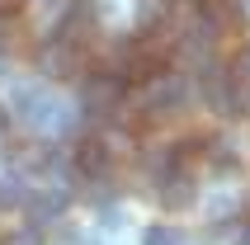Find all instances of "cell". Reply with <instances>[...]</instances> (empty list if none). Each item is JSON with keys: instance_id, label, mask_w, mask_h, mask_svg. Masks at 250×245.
Segmentation results:
<instances>
[{"instance_id": "cell-4", "label": "cell", "mask_w": 250, "mask_h": 245, "mask_svg": "<svg viewBox=\"0 0 250 245\" xmlns=\"http://www.w3.org/2000/svg\"><path fill=\"white\" fill-rule=\"evenodd\" d=\"M146 85V95H142V109H146V118L161 122V118H175V113L184 109V99H189V85H184V76H175V71H156Z\"/></svg>"}, {"instance_id": "cell-7", "label": "cell", "mask_w": 250, "mask_h": 245, "mask_svg": "<svg viewBox=\"0 0 250 245\" xmlns=\"http://www.w3.org/2000/svg\"><path fill=\"white\" fill-rule=\"evenodd\" d=\"M24 212H28L33 226H52V222L66 212V189H62V184H42L38 193L24 198Z\"/></svg>"}, {"instance_id": "cell-14", "label": "cell", "mask_w": 250, "mask_h": 245, "mask_svg": "<svg viewBox=\"0 0 250 245\" xmlns=\"http://www.w3.org/2000/svg\"><path fill=\"white\" fill-rule=\"evenodd\" d=\"M19 10H24V0H0V19H14Z\"/></svg>"}, {"instance_id": "cell-17", "label": "cell", "mask_w": 250, "mask_h": 245, "mask_svg": "<svg viewBox=\"0 0 250 245\" xmlns=\"http://www.w3.org/2000/svg\"><path fill=\"white\" fill-rule=\"evenodd\" d=\"M0 71H5V57H0Z\"/></svg>"}, {"instance_id": "cell-13", "label": "cell", "mask_w": 250, "mask_h": 245, "mask_svg": "<svg viewBox=\"0 0 250 245\" xmlns=\"http://www.w3.org/2000/svg\"><path fill=\"white\" fill-rule=\"evenodd\" d=\"M227 71H231L236 81H246V85H250V47H241V52H236V61H231Z\"/></svg>"}, {"instance_id": "cell-16", "label": "cell", "mask_w": 250, "mask_h": 245, "mask_svg": "<svg viewBox=\"0 0 250 245\" xmlns=\"http://www.w3.org/2000/svg\"><path fill=\"white\" fill-rule=\"evenodd\" d=\"M5 245H28V236H10V241H5Z\"/></svg>"}, {"instance_id": "cell-12", "label": "cell", "mask_w": 250, "mask_h": 245, "mask_svg": "<svg viewBox=\"0 0 250 245\" xmlns=\"http://www.w3.org/2000/svg\"><path fill=\"white\" fill-rule=\"evenodd\" d=\"M142 245H189V236L184 231H175V226H146V236H142Z\"/></svg>"}, {"instance_id": "cell-15", "label": "cell", "mask_w": 250, "mask_h": 245, "mask_svg": "<svg viewBox=\"0 0 250 245\" xmlns=\"http://www.w3.org/2000/svg\"><path fill=\"white\" fill-rule=\"evenodd\" d=\"M5 127H10V113H5V104H0V142H5Z\"/></svg>"}, {"instance_id": "cell-6", "label": "cell", "mask_w": 250, "mask_h": 245, "mask_svg": "<svg viewBox=\"0 0 250 245\" xmlns=\"http://www.w3.org/2000/svg\"><path fill=\"white\" fill-rule=\"evenodd\" d=\"M156 198H161V207L166 212H184V207H194L198 198V184H194V170L180 161H170L161 175H156Z\"/></svg>"}, {"instance_id": "cell-10", "label": "cell", "mask_w": 250, "mask_h": 245, "mask_svg": "<svg viewBox=\"0 0 250 245\" xmlns=\"http://www.w3.org/2000/svg\"><path fill=\"white\" fill-rule=\"evenodd\" d=\"M208 245H250V231L241 226V222H212V236H208Z\"/></svg>"}, {"instance_id": "cell-3", "label": "cell", "mask_w": 250, "mask_h": 245, "mask_svg": "<svg viewBox=\"0 0 250 245\" xmlns=\"http://www.w3.org/2000/svg\"><path fill=\"white\" fill-rule=\"evenodd\" d=\"M123 99H127V81L113 76V71H90L85 85H81V113H90V118H109V113H118Z\"/></svg>"}, {"instance_id": "cell-5", "label": "cell", "mask_w": 250, "mask_h": 245, "mask_svg": "<svg viewBox=\"0 0 250 245\" xmlns=\"http://www.w3.org/2000/svg\"><path fill=\"white\" fill-rule=\"evenodd\" d=\"M38 71L47 76V81H71V76H81L85 71V42H71V38H62V33H52V38L38 47Z\"/></svg>"}, {"instance_id": "cell-2", "label": "cell", "mask_w": 250, "mask_h": 245, "mask_svg": "<svg viewBox=\"0 0 250 245\" xmlns=\"http://www.w3.org/2000/svg\"><path fill=\"white\" fill-rule=\"evenodd\" d=\"M198 95H203V104H208L212 113H222V118H246V113H250V90H246V81H236V76L222 71V66H203Z\"/></svg>"}, {"instance_id": "cell-1", "label": "cell", "mask_w": 250, "mask_h": 245, "mask_svg": "<svg viewBox=\"0 0 250 245\" xmlns=\"http://www.w3.org/2000/svg\"><path fill=\"white\" fill-rule=\"evenodd\" d=\"M14 118L24 122L28 132L38 137H62L76 127V113L52 95V90H42V85H19L14 90Z\"/></svg>"}, {"instance_id": "cell-11", "label": "cell", "mask_w": 250, "mask_h": 245, "mask_svg": "<svg viewBox=\"0 0 250 245\" xmlns=\"http://www.w3.org/2000/svg\"><path fill=\"white\" fill-rule=\"evenodd\" d=\"M28 189H24V179L19 175H0V212H10V207H24Z\"/></svg>"}, {"instance_id": "cell-9", "label": "cell", "mask_w": 250, "mask_h": 245, "mask_svg": "<svg viewBox=\"0 0 250 245\" xmlns=\"http://www.w3.org/2000/svg\"><path fill=\"white\" fill-rule=\"evenodd\" d=\"M198 14H203V24L212 28V33H231V28H241V0H194Z\"/></svg>"}, {"instance_id": "cell-8", "label": "cell", "mask_w": 250, "mask_h": 245, "mask_svg": "<svg viewBox=\"0 0 250 245\" xmlns=\"http://www.w3.org/2000/svg\"><path fill=\"white\" fill-rule=\"evenodd\" d=\"M109 165H113V151H109L104 137H81V142H76V170H81V175L104 179Z\"/></svg>"}]
</instances>
